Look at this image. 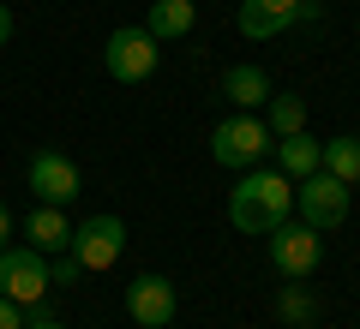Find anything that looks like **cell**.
<instances>
[{"label": "cell", "mask_w": 360, "mask_h": 329, "mask_svg": "<svg viewBox=\"0 0 360 329\" xmlns=\"http://www.w3.org/2000/svg\"><path fill=\"white\" fill-rule=\"evenodd\" d=\"M222 96L234 102V114H258V108L270 102V78H264V66H252V60L229 66V72H222Z\"/></svg>", "instance_id": "12"}, {"label": "cell", "mask_w": 360, "mask_h": 329, "mask_svg": "<svg viewBox=\"0 0 360 329\" xmlns=\"http://www.w3.org/2000/svg\"><path fill=\"white\" fill-rule=\"evenodd\" d=\"M66 252L84 264V276L90 269H115L120 264V252H127V222L120 215H84V222H72V246Z\"/></svg>", "instance_id": "4"}, {"label": "cell", "mask_w": 360, "mask_h": 329, "mask_svg": "<svg viewBox=\"0 0 360 329\" xmlns=\"http://www.w3.org/2000/svg\"><path fill=\"white\" fill-rule=\"evenodd\" d=\"M0 293L13 305H42L49 300V257L37 252V246H0Z\"/></svg>", "instance_id": "3"}, {"label": "cell", "mask_w": 360, "mask_h": 329, "mask_svg": "<svg viewBox=\"0 0 360 329\" xmlns=\"http://www.w3.org/2000/svg\"><path fill=\"white\" fill-rule=\"evenodd\" d=\"M0 246H13V210L0 203Z\"/></svg>", "instance_id": "22"}, {"label": "cell", "mask_w": 360, "mask_h": 329, "mask_svg": "<svg viewBox=\"0 0 360 329\" xmlns=\"http://www.w3.org/2000/svg\"><path fill=\"white\" fill-rule=\"evenodd\" d=\"M258 120L270 126V138H295V132H307V96H270Z\"/></svg>", "instance_id": "16"}, {"label": "cell", "mask_w": 360, "mask_h": 329, "mask_svg": "<svg viewBox=\"0 0 360 329\" xmlns=\"http://www.w3.org/2000/svg\"><path fill=\"white\" fill-rule=\"evenodd\" d=\"M276 317H283V323H295V329H307L312 317H319V305H312V293L295 281V288H283V300H276Z\"/></svg>", "instance_id": "17"}, {"label": "cell", "mask_w": 360, "mask_h": 329, "mask_svg": "<svg viewBox=\"0 0 360 329\" xmlns=\"http://www.w3.org/2000/svg\"><path fill=\"white\" fill-rule=\"evenodd\" d=\"M198 6L193 0H150V18H144V30H150L156 42H180L186 30H193Z\"/></svg>", "instance_id": "14"}, {"label": "cell", "mask_w": 360, "mask_h": 329, "mask_svg": "<svg viewBox=\"0 0 360 329\" xmlns=\"http://www.w3.org/2000/svg\"><path fill=\"white\" fill-rule=\"evenodd\" d=\"M30 192H37V203H72L78 192H84V180H78V162L72 156H60V150H37L30 156Z\"/></svg>", "instance_id": "8"}, {"label": "cell", "mask_w": 360, "mask_h": 329, "mask_svg": "<svg viewBox=\"0 0 360 329\" xmlns=\"http://www.w3.org/2000/svg\"><path fill=\"white\" fill-rule=\"evenodd\" d=\"M25 329H66V323H54L42 305H30V311H25Z\"/></svg>", "instance_id": "20"}, {"label": "cell", "mask_w": 360, "mask_h": 329, "mask_svg": "<svg viewBox=\"0 0 360 329\" xmlns=\"http://www.w3.org/2000/svg\"><path fill=\"white\" fill-rule=\"evenodd\" d=\"M6 42H13V6L0 0V48H6Z\"/></svg>", "instance_id": "21"}, {"label": "cell", "mask_w": 360, "mask_h": 329, "mask_svg": "<svg viewBox=\"0 0 360 329\" xmlns=\"http://www.w3.org/2000/svg\"><path fill=\"white\" fill-rule=\"evenodd\" d=\"M156 36L144 25H120V30H108V48H103V66H108V78L115 84H144V78L156 72Z\"/></svg>", "instance_id": "5"}, {"label": "cell", "mask_w": 360, "mask_h": 329, "mask_svg": "<svg viewBox=\"0 0 360 329\" xmlns=\"http://www.w3.org/2000/svg\"><path fill=\"white\" fill-rule=\"evenodd\" d=\"M25 246H37L42 257H54V252L72 246V222H66L60 203H37V210L25 215Z\"/></svg>", "instance_id": "11"}, {"label": "cell", "mask_w": 360, "mask_h": 329, "mask_svg": "<svg viewBox=\"0 0 360 329\" xmlns=\"http://www.w3.org/2000/svg\"><path fill=\"white\" fill-rule=\"evenodd\" d=\"M324 257V240L319 228H307V222H283V228H270V269L283 281H307L312 269H319Z\"/></svg>", "instance_id": "6"}, {"label": "cell", "mask_w": 360, "mask_h": 329, "mask_svg": "<svg viewBox=\"0 0 360 329\" xmlns=\"http://www.w3.org/2000/svg\"><path fill=\"white\" fill-rule=\"evenodd\" d=\"M295 210H300V222L307 228H319V234H330V228H342L348 222V186L342 180H330L319 168V174H307V180H295Z\"/></svg>", "instance_id": "7"}, {"label": "cell", "mask_w": 360, "mask_h": 329, "mask_svg": "<svg viewBox=\"0 0 360 329\" xmlns=\"http://www.w3.org/2000/svg\"><path fill=\"white\" fill-rule=\"evenodd\" d=\"M78 276H84V264H78L72 252H54L49 257V288H72Z\"/></svg>", "instance_id": "18"}, {"label": "cell", "mask_w": 360, "mask_h": 329, "mask_svg": "<svg viewBox=\"0 0 360 329\" xmlns=\"http://www.w3.org/2000/svg\"><path fill=\"white\" fill-rule=\"evenodd\" d=\"M174 311H180V300H174V281L168 276H139L127 288V317L139 329H168Z\"/></svg>", "instance_id": "9"}, {"label": "cell", "mask_w": 360, "mask_h": 329, "mask_svg": "<svg viewBox=\"0 0 360 329\" xmlns=\"http://www.w3.org/2000/svg\"><path fill=\"white\" fill-rule=\"evenodd\" d=\"M270 144H276V138H270V126H264L258 114H229V120L210 126V156H217L222 168H234V174L258 168Z\"/></svg>", "instance_id": "2"}, {"label": "cell", "mask_w": 360, "mask_h": 329, "mask_svg": "<svg viewBox=\"0 0 360 329\" xmlns=\"http://www.w3.org/2000/svg\"><path fill=\"white\" fill-rule=\"evenodd\" d=\"M0 329H25V305H13L6 293H0Z\"/></svg>", "instance_id": "19"}, {"label": "cell", "mask_w": 360, "mask_h": 329, "mask_svg": "<svg viewBox=\"0 0 360 329\" xmlns=\"http://www.w3.org/2000/svg\"><path fill=\"white\" fill-rule=\"evenodd\" d=\"M300 13H312L307 0H240V18H234V25H240V36L270 42V36H283Z\"/></svg>", "instance_id": "10"}, {"label": "cell", "mask_w": 360, "mask_h": 329, "mask_svg": "<svg viewBox=\"0 0 360 329\" xmlns=\"http://www.w3.org/2000/svg\"><path fill=\"white\" fill-rule=\"evenodd\" d=\"M295 215V180L276 168H246L229 192V222L240 234H270Z\"/></svg>", "instance_id": "1"}, {"label": "cell", "mask_w": 360, "mask_h": 329, "mask_svg": "<svg viewBox=\"0 0 360 329\" xmlns=\"http://www.w3.org/2000/svg\"><path fill=\"white\" fill-rule=\"evenodd\" d=\"M270 150H276V174H288V180H307V174H319V162H324V144L312 138V132L276 138Z\"/></svg>", "instance_id": "13"}, {"label": "cell", "mask_w": 360, "mask_h": 329, "mask_svg": "<svg viewBox=\"0 0 360 329\" xmlns=\"http://www.w3.org/2000/svg\"><path fill=\"white\" fill-rule=\"evenodd\" d=\"M324 174L342 180V186H360V138L354 132H342V138H324Z\"/></svg>", "instance_id": "15"}, {"label": "cell", "mask_w": 360, "mask_h": 329, "mask_svg": "<svg viewBox=\"0 0 360 329\" xmlns=\"http://www.w3.org/2000/svg\"><path fill=\"white\" fill-rule=\"evenodd\" d=\"M354 30H360V18H354Z\"/></svg>", "instance_id": "23"}]
</instances>
